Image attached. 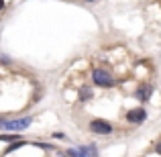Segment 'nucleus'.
<instances>
[{"mask_svg":"<svg viewBox=\"0 0 161 157\" xmlns=\"http://www.w3.org/2000/svg\"><path fill=\"white\" fill-rule=\"evenodd\" d=\"M0 141H6V143H10V141H16L14 137H8V135H2V137H0Z\"/></svg>","mask_w":161,"mask_h":157,"instance_id":"obj_9","label":"nucleus"},{"mask_svg":"<svg viewBox=\"0 0 161 157\" xmlns=\"http://www.w3.org/2000/svg\"><path fill=\"white\" fill-rule=\"evenodd\" d=\"M31 125V118H19V121H0V129L10 131V133H19V131H25Z\"/></svg>","mask_w":161,"mask_h":157,"instance_id":"obj_1","label":"nucleus"},{"mask_svg":"<svg viewBox=\"0 0 161 157\" xmlns=\"http://www.w3.org/2000/svg\"><path fill=\"white\" fill-rule=\"evenodd\" d=\"M155 151H157V153H159V155H161V141H159V143H157V145H155Z\"/></svg>","mask_w":161,"mask_h":157,"instance_id":"obj_10","label":"nucleus"},{"mask_svg":"<svg viewBox=\"0 0 161 157\" xmlns=\"http://www.w3.org/2000/svg\"><path fill=\"white\" fill-rule=\"evenodd\" d=\"M23 145H25V141H19V139H16V143H10V145H8L6 153H12L14 149H19V147H23Z\"/></svg>","mask_w":161,"mask_h":157,"instance_id":"obj_7","label":"nucleus"},{"mask_svg":"<svg viewBox=\"0 0 161 157\" xmlns=\"http://www.w3.org/2000/svg\"><path fill=\"white\" fill-rule=\"evenodd\" d=\"M67 155H69V157H90V153H88L86 147H80V149H69V151H67Z\"/></svg>","mask_w":161,"mask_h":157,"instance_id":"obj_6","label":"nucleus"},{"mask_svg":"<svg viewBox=\"0 0 161 157\" xmlns=\"http://www.w3.org/2000/svg\"><path fill=\"white\" fill-rule=\"evenodd\" d=\"M151 92H153V88H151V86H141V88H139V92H137V96L145 102V100L151 98Z\"/></svg>","mask_w":161,"mask_h":157,"instance_id":"obj_5","label":"nucleus"},{"mask_svg":"<svg viewBox=\"0 0 161 157\" xmlns=\"http://www.w3.org/2000/svg\"><path fill=\"white\" fill-rule=\"evenodd\" d=\"M2 8H4V0H0V10H2Z\"/></svg>","mask_w":161,"mask_h":157,"instance_id":"obj_11","label":"nucleus"},{"mask_svg":"<svg viewBox=\"0 0 161 157\" xmlns=\"http://www.w3.org/2000/svg\"><path fill=\"white\" fill-rule=\"evenodd\" d=\"M92 82H94L96 86H112L114 80H112V76H110L108 71H104V70H94V74H92Z\"/></svg>","mask_w":161,"mask_h":157,"instance_id":"obj_2","label":"nucleus"},{"mask_svg":"<svg viewBox=\"0 0 161 157\" xmlns=\"http://www.w3.org/2000/svg\"><path fill=\"white\" fill-rule=\"evenodd\" d=\"M90 90H82V96H80V98H82V100H88V98H90Z\"/></svg>","mask_w":161,"mask_h":157,"instance_id":"obj_8","label":"nucleus"},{"mask_svg":"<svg viewBox=\"0 0 161 157\" xmlns=\"http://www.w3.org/2000/svg\"><path fill=\"white\" fill-rule=\"evenodd\" d=\"M90 131L92 133H98V135H108V133H112V125L106 121H92Z\"/></svg>","mask_w":161,"mask_h":157,"instance_id":"obj_3","label":"nucleus"},{"mask_svg":"<svg viewBox=\"0 0 161 157\" xmlns=\"http://www.w3.org/2000/svg\"><path fill=\"white\" fill-rule=\"evenodd\" d=\"M88 2H92V0H88Z\"/></svg>","mask_w":161,"mask_h":157,"instance_id":"obj_12","label":"nucleus"},{"mask_svg":"<svg viewBox=\"0 0 161 157\" xmlns=\"http://www.w3.org/2000/svg\"><path fill=\"white\" fill-rule=\"evenodd\" d=\"M145 116H147V112L143 108H135V110H130V112H126V121L129 122H143Z\"/></svg>","mask_w":161,"mask_h":157,"instance_id":"obj_4","label":"nucleus"}]
</instances>
